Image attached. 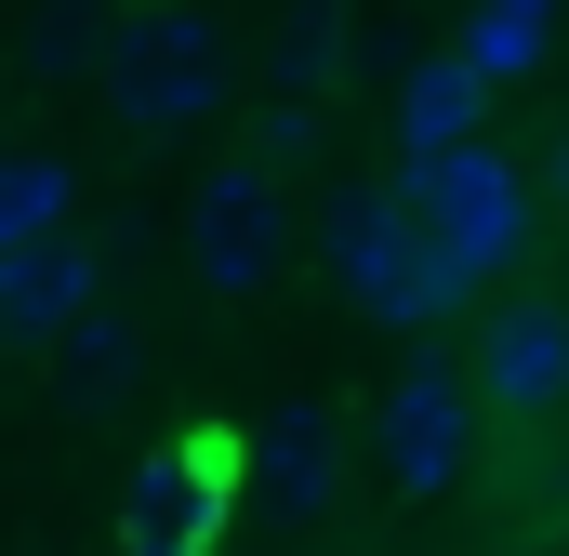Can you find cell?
<instances>
[{
    "label": "cell",
    "mask_w": 569,
    "mask_h": 556,
    "mask_svg": "<svg viewBox=\"0 0 569 556\" xmlns=\"http://www.w3.org/2000/svg\"><path fill=\"white\" fill-rule=\"evenodd\" d=\"M107 120L133 146H186L239 107V40L199 13V0H146V13H107V67H93Z\"/></svg>",
    "instance_id": "6da1fadb"
},
{
    "label": "cell",
    "mask_w": 569,
    "mask_h": 556,
    "mask_svg": "<svg viewBox=\"0 0 569 556\" xmlns=\"http://www.w3.org/2000/svg\"><path fill=\"white\" fill-rule=\"evenodd\" d=\"M318 252H331V291H345L358 318H385V331H437V318L477 291V278L411 226V199H398V186H345V199H331V226H318Z\"/></svg>",
    "instance_id": "7a4b0ae2"
},
{
    "label": "cell",
    "mask_w": 569,
    "mask_h": 556,
    "mask_svg": "<svg viewBox=\"0 0 569 556\" xmlns=\"http://www.w3.org/2000/svg\"><path fill=\"white\" fill-rule=\"evenodd\" d=\"M291 266V159H226L199 199H186V278L212 291V305H252L266 278Z\"/></svg>",
    "instance_id": "3957f363"
},
{
    "label": "cell",
    "mask_w": 569,
    "mask_h": 556,
    "mask_svg": "<svg viewBox=\"0 0 569 556\" xmlns=\"http://www.w3.org/2000/svg\"><path fill=\"white\" fill-rule=\"evenodd\" d=\"M398 199H411V226H425L463 278H503L517 252H530V172H517V159H490L477 133L437 146V159H411V186H398Z\"/></svg>",
    "instance_id": "277c9868"
},
{
    "label": "cell",
    "mask_w": 569,
    "mask_h": 556,
    "mask_svg": "<svg viewBox=\"0 0 569 556\" xmlns=\"http://www.w3.org/2000/svg\"><path fill=\"white\" fill-rule=\"evenodd\" d=\"M477 398L517 424L569 411V305L557 291H517V305H490V331H477Z\"/></svg>",
    "instance_id": "5b68a950"
},
{
    "label": "cell",
    "mask_w": 569,
    "mask_h": 556,
    "mask_svg": "<svg viewBox=\"0 0 569 556\" xmlns=\"http://www.w3.org/2000/svg\"><path fill=\"white\" fill-rule=\"evenodd\" d=\"M107 278L93 252L67 239V226H40V239H0V345H27V358H53L67 331H80V305H93Z\"/></svg>",
    "instance_id": "8992f818"
},
{
    "label": "cell",
    "mask_w": 569,
    "mask_h": 556,
    "mask_svg": "<svg viewBox=\"0 0 569 556\" xmlns=\"http://www.w3.org/2000/svg\"><path fill=\"white\" fill-rule=\"evenodd\" d=\"M450 450H463V385H450V371H411V385L385 398V464H398L411 490H437Z\"/></svg>",
    "instance_id": "52a82bcc"
},
{
    "label": "cell",
    "mask_w": 569,
    "mask_h": 556,
    "mask_svg": "<svg viewBox=\"0 0 569 556\" xmlns=\"http://www.w3.org/2000/svg\"><path fill=\"white\" fill-rule=\"evenodd\" d=\"M199 477H212L199 450H172V464H146V477H133V556H199V517H212Z\"/></svg>",
    "instance_id": "ba28073f"
},
{
    "label": "cell",
    "mask_w": 569,
    "mask_h": 556,
    "mask_svg": "<svg viewBox=\"0 0 569 556\" xmlns=\"http://www.w3.org/2000/svg\"><path fill=\"white\" fill-rule=\"evenodd\" d=\"M252 477H266V504H279V517H318V504H331V424H318V411H279Z\"/></svg>",
    "instance_id": "9c48e42d"
},
{
    "label": "cell",
    "mask_w": 569,
    "mask_h": 556,
    "mask_svg": "<svg viewBox=\"0 0 569 556\" xmlns=\"http://www.w3.org/2000/svg\"><path fill=\"white\" fill-rule=\"evenodd\" d=\"M477 93H490V80H477L463 53H450V67H411V93H398V133H411V159H437V146L477 133Z\"/></svg>",
    "instance_id": "30bf717a"
},
{
    "label": "cell",
    "mask_w": 569,
    "mask_h": 556,
    "mask_svg": "<svg viewBox=\"0 0 569 556\" xmlns=\"http://www.w3.org/2000/svg\"><path fill=\"white\" fill-rule=\"evenodd\" d=\"M67 199H80V172H67L53 146H0V239H40V226H67Z\"/></svg>",
    "instance_id": "8fae6325"
},
{
    "label": "cell",
    "mask_w": 569,
    "mask_h": 556,
    "mask_svg": "<svg viewBox=\"0 0 569 556\" xmlns=\"http://www.w3.org/2000/svg\"><path fill=\"white\" fill-rule=\"evenodd\" d=\"M543 13H557V0H490V13L463 27V67H477V80H503V67H530V53H543Z\"/></svg>",
    "instance_id": "7c38bea8"
},
{
    "label": "cell",
    "mask_w": 569,
    "mask_h": 556,
    "mask_svg": "<svg viewBox=\"0 0 569 556\" xmlns=\"http://www.w3.org/2000/svg\"><path fill=\"white\" fill-rule=\"evenodd\" d=\"M27 67H40V80H93V67H107V13H40V27H27Z\"/></svg>",
    "instance_id": "4fadbf2b"
},
{
    "label": "cell",
    "mask_w": 569,
    "mask_h": 556,
    "mask_svg": "<svg viewBox=\"0 0 569 556\" xmlns=\"http://www.w3.org/2000/svg\"><path fill=\"white\" fill-rule=\"evenodd\" d=\"M557 199H569V133H557Z\"/></svg>",
    "instance_id": "5bb4252c"
}]
</instances>
